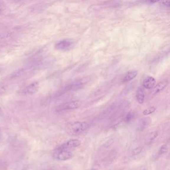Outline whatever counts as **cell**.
Instances as JSON below:
<instances>
[{
	"mask_svg": "<svg viewBox=\"0 0 170 170\" xmlns=\"http://www.w3.org/2000/svg\"><path fill=\"white\" fill-rule=\"evenodd\" d=\"M89 128V124L86 122L76 121L68 124L66 126V131L69 135L78 136L83 133Z\"/></svg>",
	"mask_w": 170,
	"mask_h": 170,
	"instance_id": "obj_1",
	"label": "cell"
},
{
	"mask_svg": "<svg viewBox=\"0 0 170 170\" xmlns=\"http://www.w3.org/2000/svg\"><path fill=\"white\" fill-rule=\"evenodd\" d=\"M72 153L69 150L63 149L58 147L53 153V157L56 160L64 161L71 159Z\"/></svg>",
	"mask_w": 170,
	"mask_h": 170,
	"instance_id": "obj_2",
	"label": "cell"
},
{
	"mask_svg": "<svg viewBox=\"0 0 170 170\" xmlns=\"http://www.w3.org/2000/svg\"><path fill=\"white\" fill-rule=\"evenodd\" d=\"M90 78L89 76H85L82 78L74 81L68 86L69 90H76L83 87L90 81Z\"/></svg>",
	"mask_w": 170,
	"mask_h": 170,
	"instance_id": "obj_3",
	"label": "cell"
},
{
	"mask_svg": "<svg viewBox=\"0 0 170 170\" xmlns=\"http://www.w3.org/2000/svg\"><path fill=\"white\" fill-rule=\"evenodd\" d=\"M82 102L79 100H74L64 103L58 107V110L64 111L68 110H73L80 107Z\"/></svg>",
	"mask_w": 170,
	"mask_h": 170,
	"instance_id": "obj_4",
	"label": "cell"
},
{
	"mask_svg": "<svg viewBox=\"0 0 170 170\" xmlns=\"http://www.w3.org/2000/svg\"><path fill=\"white\" fill-rule=\"evenodd\" d=\"M73 45V42L71 39H63L58 40L55 44V48L57 50H66L71 48Z\"/></svg>",
	"mask_w": 170,
	"mask_h": 170,
	"instance_id": "obj_5",
	"label": "cell"
},
{
	"mask_svg": "<svg viewBox=\"0 0 170 170\" xmlns=\"http://www.w3.org/2000/svg\"><path fill=\"white\" fill-rule=\"evenodd\" d=\"M81 145V142L78 139H71L59 146L58 148L63 149L69 150L73 148L78 147Z\"/></svg>",
	"mask_w": 170,
	"mask_h": 170,
	"instance_id": "obj_6",
	"label": "cell"
},
{
	"mask_svg": "<svg viewBox=\"0 0 170 170\" xmlns=\"http://www.w3.org/2000/svg\"><path fill=\"white\" fill-rule=\"evenodd\" d=\"M151 123V119L150 117H145L141 119L137 125V130L142 131L149 126Z\"/></svg>",
	"mask_w": 170,
	"mask_h": 170,
	"instance_id": "obj_7",
	"label": "cell"
},
{
	"mask_svg": "<svg viewBox=\"0 0 170 170\" xmlns=\"http://www.w3.org/2000/svg\"><path fill=\"white\" fill-rule=\"evenodd\" d=\"M39 88V83L35 81L27 85L26 88H24L23 92L25 94L32 95L37 91Z\"/></svg>",
	"mask_w": 170,
	"mask_h": 170,
	"instance_id": "obj_8",
	"label": "cell"
},
{
	"mask_svg": "<svg viewBox=\"0 0 170 170\" xmlns=\"http://www.w3.org/2000/svg\"><path fill=\"white\" fill-rule=\"evenodd\" d=\"M156 83V79L154 77L151 76H148L143 81V86L147 89H151L154 88Z\"/></svg>",
	"mask_w": 170,
	"mask_h": 170,
	"instance_id": "obj_9",
	"label": "cell"
},
{
	"mask_svg": "<svg viewBox=\"0 0 170 170\" xmlns=\"http://www.w3.org/2000/svg\"><path fill=\"white\" fill-rule=\"evenodd\" d=\"M168 84V81L167 79H164V80L161 81L157 85L154 87L153 90L152 91V94L153 95L156 94L158 93L161 91L163 90L167 86Z\"/></svg>",
	"mask_w": 170,
	"mask_h": 170,
	"instance_id": "obj_10",
	"label": "cell"
},
{
	"mask_svg": "<svg viewBox=\"0 0 170 170\" xmlns=\"http://www.w3.org/2000/svg\"><path fill=\"white\" fill-rule=\"evenodd\" d=\"M138 72L137 71H130L125 74L122 79V81L123 83L129 82L131 80L135 79L138 75Z\"/></svg>",
	"mask_w": 170,
	"mask_h": 170,
	"instance_id": "obj_11",
	"label": "cell"
},
{
	"mask_svg": "<svg viewBox=\"0 0 170 170\" xmlns=\"http://www.w3.org/2000/svg\"><path fill=\"white\" fill-rule=\"evenodd\" d=\"M136 99L139 104H142L145 100L144 91L141 87H139L137 88L136 94Z\"/></svg>",
	"mask_w": 170,
	"mask_h": 170,
	"instance_id": "obj_12",
	"label": "cell"
},
{
	"mask_svg": "<svg viewBox=\"0 0 170 170\" xmlns=\"http://www.w3.org/2000/svg\"><path fill=\"white\" fill-rule=\"evenodd\" d=\"M168 147L167 145H162V146H161L160 148L159 151L158 152V156H161L162 155L166 154V153L168 152Z\"/></svg>",
	"mask_w": 170,
	"mask_h": 170,
	"instance_id": "obj_13",
	"label": "cell"
},
{
	"mask_svg": "<svg viewBox=\"0 0 170 170\" xmlns=\"http://www.w3.org/2000/svg\"><path fill=\"white\" fill-rule=\"evenodd\" d=\"M134 118V113L132 112H129L125 116L124 118V121L126 123H129L133 120Z\"/></svg>",
	"mask_w": 170,
	"mask_h": 170,
	"instance_id": "obj_14",
	"label": "cell"
},
{
	"mask_svg": "<svg viewBox=\"0 0 170 170\" xmlns=\"http://www.w3.org/2000/svg\"><path fill=\"white\" fill-rule=\"evenodd\" d=\"M158 135V132L157 131L151 132L148 137V142L150 143V142L152 141L153 140H154L155 139H156V138L157 137Z\"/></svg>",
	"mask_w": 170,
	"mask_h": 170,
	"instance_id": "obj_15",
	"label": "cell"
},
{
	"mask_svg": "<svg viewBox=\"0 0 170 170\" xmlns=\"http://www.w3.org/2000/svg\"><path fill=\"white\" fill-rule=\"evenodd\" d=\"M156 107L154 106H151L149 107L147 109H145L143 111V113L144 115H150V114H152L153 113H154L155 111H156Z\"/></svg>",
	"mask_w": 170,
	"mask_h": 170,
	"instance_id": "obj_16",
	"label": "cell"
},
{
	"mask_svg": "<svg viewBox=\"0 0 170 170\" xmlns=\"http://www.w3.org/2000/svg\"><path fill=\"white\" fill-rule=\"evenodd\" d=\"M142 148L141 147L135 148V149H134L132 151V155L133 156L138 155L142 152Z\"/></svg>",
	"mask_w": 170,
	"mask_h": 170,
	"instance_id": "obj_17",
	"label": "cell"
},
{
	"mask_svg": "<svg viewBox=\"0 0 170 170\" xmlns=\"http://www.w3.org/2000/svg\"><path fill=\"white\" fill-rule=\"evenodd\" d=\"M114 140L113 139H110L106 142V143H105L104 145H103V147L105 148H108L110 147V146H111L114 143Z\"/></svg>",
	"mask_w": 170,
	"mask_h": 170,
	"instance_id": "obj_18",
	"label": "cell"
},
{
	"mask_svg": "<svg viewBox=\"0 0 170 170\" xmlns=\"http://www.w3.org/2000/svg\"><path fill=\"white\" fill-rule=\"evenodd\" d=\"M23 72L24 71H23V69H19L16 72H14V73L13 74V77L21 76Z\"/></svg>",
	"mask_w": 170,
	"mask_h": 170,
	"instance_id": "obj_19",
	"label": "cell"
},
{
	"mask_svg": "<svg viewBox=\"0 0 170 170\" xmlns=\"http://www.w3.org/2000/svg\"><path fill=\"white\" fill-rule=\"evenodd\" d=\"M162 5H163L164 6L169 8L170 6V1H162Z\"/></svg>",
	"mask_w": 170,
	"mask_h": 170,
	"instance_id": "obj_20",
	"label": "cell"
},
{
	"mask_svg": "<svg viewBox=\"0 0 170 170\" xmlns=\"http://www.w3.org/2000/svg\"><path fill=\"white\" fill-rule=\"evenodd\" d=\"M134 170H147V168L145 166H141L137 167Z\"/></svg>",
	"mask_w": 170,
	"mask_h": 170,
	"instance_id": "obj_21",
	"label": "cell"
},
{
	"mask_svg": "<svg viewBox=\"0 0 170 170\" xmlns=\"http://www.w3.org/2000/svg\"><path fill=\"white\" fill-rule=\"evenodd\" d=\"M0 112H1V107H0Z\"/></svg>",
	"mask_w": 170,
	"mask_h": 170,
	"instance_id": "obj_22",
	"label": "cell"
},
{
	"mask_svg": "<svg viewBox=\"0 0 170 170\" xmlns=\"http://www.w3.org/2000/svg\"><path fill=\"white\" fill-rule=\"evenodd\" d=\"M0 11H1V10H0Z\"/></svg>",
	"mask_w": 170,
	"mask_h": 170,
	"instance_id": "obj_23",
	"label": "cell"
}]
</instances>
